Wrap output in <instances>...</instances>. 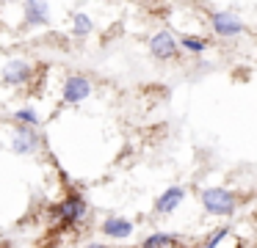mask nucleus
I'll return each instance as SVG.
<instances>
[{"instance_id": "nucleus-1", "label": "nucleus", "mask_w": 257, "mask_h": 248, "mask_svg": "<svg viewBox=\"0 0 257 248\" xmlns=\"http://www.w3.org/2000/svg\"><path fill=\"white\" fill-rule=\"evenodd\" d=\"M202 204L213 215H232L238 207V196L224 187H207V190H202Z\"/></svg>"}, {"instance_id": "nucleus-2", "label": "nucleus", "mask_w": 257, "mask_h": 248, "mask_svg": "<svg viewBox=\"0 0 257 248\" xmlns=\"http://www.w3.org/2000/svg\"><path fill=\"white\" fill-rule=\"evenodd\" d=\"M53 218L64 226H72V223H80L86 218V198L80 193H69L61 204L53 207Z\"/></svg>"}, {"instance_id": "nucleus-3", "label": "nucleus", "mask_w": 257, "mask_h": 248, "mask_svg": "<svg viewBox=\"0 0 257 248\" xmlns=\"http://www.w3.org/2000/svg\"><path fill=\"white\" fill-rule=\"evenodd\" d=\"M210 25H213V31H216V36H221V39L240 36V33L246 31L243 22H240L235 14H227V11H216V14H210Z\"/></svg>"}, {"instance_id": "nucleus-4", "label": "nucleus", "mask_w": 257, "mask_h": 248, "mask_svg": "<svg viewBox=\"0 0 257 248\" xmlns=\"http://www.w3.org/2000/svg\"><path fill=\"white\" fill-rule=\"evenodd\" d=\"M177 50H180V44L169 31H158L155 36L150 39V53H152V58H158V61L177 58Z\"/></svg>"}, {"instance_id": "nucleus-5", "label": "nucleus", "mask_w": 257, "mask_h": 248, "mask_svg": "<svg viewBox=\"0 0 257 248\" xmlns=\"http://www.w3.org/2000/svg\"><path fill=\"white\" fill-rule=\"evenodd\" d=\"M89 94H91V83H89V77H83V75H72V77H67V80H64V91H61V97H64V102H67V105H78V102H83V99H89Z\"/></svg>"}, {"instance_id": "nucleus-6", "label": "nucleus", "mask_w": 257, "mask_h": 248, "mask_svg": "<svg viewBox=\"0 0 257 248\" xmlns=\"http://www.w3.org/2000/svg\"><path fill=\"white\" fill-rule=\"evenodd\" d=\"M12 146L17 154H31L39 149V132L36 127L31 124H17L14 127V138H12Z\"/></svg>"}, {"instance_id": "nucleus-7", "label": "nucleus", "mask_w": 257, "mask_h": 248, "mask_svg": "<svg viewBox=\"0 0 257 248\" xmlns=\"http://www.w3.org/2000/svg\"><path fill=\"white\" fill-rule=\"evenodd\" d=\"M31 75H34V66L23 58H14V61H9L6 69H3V83H6V86H25V83L31 80Z\"/></svg>"}, {"instance_id": "nucleus-8", "label": "nucleus", "mask_w": 257, "mask_h": 248, "mask_svg": "<svg viewBox=\"0 0 257 248\" xmlns=\"http://www.w3.org/2000/svg\"><path fill=\"white\" fill-rule=\"evenodd\" d=\"M50 22V11H47V0H25V25H47Z\"/></svg>"}, {"instance_id": "nucleus-9", "label": "nucleus", "mask_w": 257, "mask_h": 248, "mask_svg": "<svg viewBox=\"0 0 257 248\" xmlns=\"http://www.w3.org/2000/svg\"><path fill=\"white\" fill-rule=\"evenodd\" d=\"M102 234H105V237H116V240H124V237L133 234V223L113 215V218H105V220H102Z\"/></svg>"}, {"instance_id": "nucleus-10", "label": "nucleus", "mask_w": 257, "mask_h": 248, "mask_svg": "<svg viewBox=\"0 0 257 248\" xmlns=\"http://www.w3.org/2000/svg\"><path fill=\"white\" fill-rule=\"evenodd\" d=\"M183 198H185V187L174 185V187H169L166 193H161V198L155 201V209H158V212H174Z\"/></svg>"}, {"instance_id": "nucleus-11", "label": "nucleus", "mask_w": 257, "mask_h": 248, "mask_svg": "<svg viewBox=\"0 0 257 248\" xmlns=\"http://www.w3.org/2000/svg\"><path fill=\"white\" fill-rule=\"evenodd\" d=\"M141 248H177V237L166 234V231H155L141 242Z\"/></svg>"}, {"instance_id": "nucleus-12", "label": "nucleus", "mask_w": 257, "mask_h": 248, "mask_svg": "<svg viewBox=\"0 0 257 248\" xmlns=\"http://www.w3.org/2000/svg\"><path fill=\"white\" fill-rule=\"evenodd\" d=\"M94 31V22L89 20V14H75L72 17V33L75 36H89Z\"/></svg>"}, {"instance_id": "nucleus-13", "label": "nucleus", "mask_w": 257, "mask_h": 248, "mask_svg": "<svg viewBox=\"0 0 257 248\" xmlns=\"http://www.w3.org/2000/svg\"><path fill=\"white\" fill-rule=\"evenodd\" d=\"M177 44H183V50H188V53H205V47H207L205 39H196V36H183V39H177Z\"/></svg>"}, {"instance_id": "nucleus-14", "label": "nucleus", "mask_w": 257, "mask_h": 248, "mask_svg": "<svg viewBox=\"0 0 257 248\" xmlns=\"http://www.w3.org/2000/svg\"><path fill=\"white\" fill-rule=\"evenodd\" d=\"M14 119H17L20 124H31V127L39 124V116H36V110H34V108H23V110H17V113H14Z\"/></svg>"}, {"instance_id": "nucleus-15", "label": "nucleus", "mask_w": 257, "mask_h": 248, "mask_svg": "<svg viewBox=\"0 0 257 248\" xmlns=\"http://www.w3.org/2000/svg\"><path fill=\"white\" fill-rule=\"evenodd\" d=\"M227 234H229L227 229H218V231H213V237H210V240H207V242H205V245H202V248H218V242H221V240H224V237H227Z\"/></svg>"}, {"instance_id": "nucleus-16", "label": "nucleus", "mask_w": 257, "mask_h": 248, "mask_svg": "<svg viewBox=\"0 0 257 248\" xmlns=\"http://www.w3.org/2000/svg\"><path fill=\"white\" fill-rule=\"evenodd\" d=\"M86 248H108V245H100V242H94V245H86Z\"/></svg>"}]
</instances>
